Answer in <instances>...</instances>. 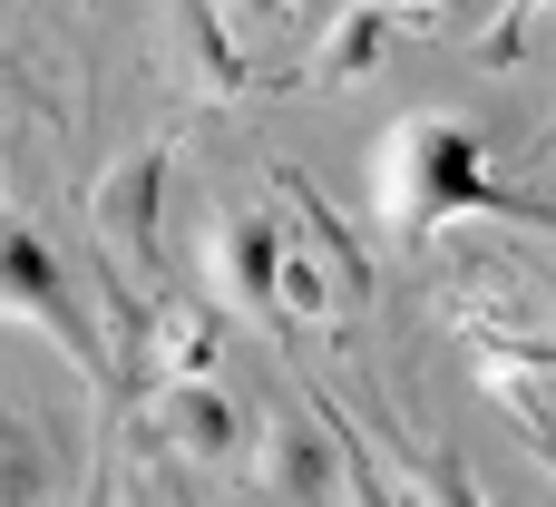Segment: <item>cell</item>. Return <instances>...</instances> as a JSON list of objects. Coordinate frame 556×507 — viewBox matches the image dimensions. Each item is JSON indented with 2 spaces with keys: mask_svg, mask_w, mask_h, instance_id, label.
Wrapping results in <instances>:
<instances>
[{
  "mask_svg": "<svg viewBox=\"0 0 556 507\" xmlns=\"http://www.w3.org/2000/svg\"><path fill=\"white\" fill-rule=\"evenodd\" d=\"M0 303H29L49 332H68V342H78L68 293H59V264H49V244H39V235H0Z\"/></svg>",
  "mask_w": 556,
  "mask_h": 507,
  "instance_id": "obj_2",
  "label": "cell"
},
{
  "mask_svg": "<svg viewBox=\"0 0 556 507\" xmlns=\"http://www.w3.org/2000/svg\"><path fill=\"white\" fill-rule=\"evenodd\" d=\"M225 274H235V293H244V303H274V274H283L274 225H225Z\"/></svg>",
  "mask_w": 556,
  "mask_h": 507,
  "instance_id": "obj_3",
  "label": "cell"
},
{
  "mask_svg": "<svg viewBox=\"0 0 556 507\" xmlns=\"http://www.w3.org/2000/svg\"><path fill=\"white\" fill-rule=\"evenodd\" d=\"M381 205H391V225H430L450 205H498V186L479 166V137L459 117L391 127V147H381Z\"/></svg>",
  "mask_w": 556,
  "mask_h": 507,
  "instance_id": "obj_1",
  "label": "cell"
},
{
  "mask_svg": "<svg viewBox=\"0 0 556 507\" xmlns=\"http://www.w3.org/2000/svg\"><path fill=\"white\" fill-rule=\"evenodd\" d=\"M176 430L215 459V449H225V410H215V391H186V401H176Z\"/></svg>",
  "mask_w": 556,
  "mask_h": 507,
  "instance_id": "obj_4",
  "label": "cell"
},
{
  "mask_svg": "<svg viewBox=\"0 0 556 507\" xmlns=\"http://www.w3.org/2000/svg\"><path fill=\"white\" fill-rule=\"evenodd\" d=\"M440 507H479V489H469L459 469H440Z\"/></svg>",
  "mask_w": 556,
  "mask_h": 507,
  "instance_id": "obj_5",
  "label": "cell"
}]
</instances>
